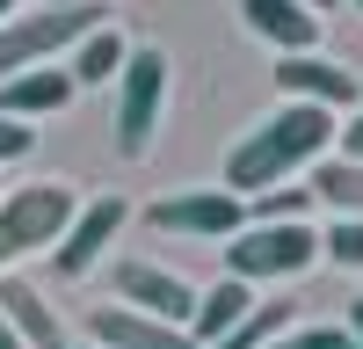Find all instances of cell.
<instances>
[{"instance_id":"obj_1","label":"cell","mask_w":363,"mask_h":349,"mask_svg":"<svg viewBox=\"0 0 363 349\" xmlns=\"http://www.w3.org/2000/svg\"><path fill=\"white\" fill-rule=\"evenodd\" d=\"M335 109H313V102H284L269 124H255L247 138L225 153V189L247 204V196H269L298 167H320V153L335 145Z\"/></svg>"},{"instance_id":"obj_2","label":"cell","mask_w":363,"mask_h":349,"mask_svg":"<svg viewBox=\"0 0 363 349\" xmlns=\"http://www.w3.org/2000/svg\"><path fill=\"white\" fill-rule=\"evenodd\" d=\"M80 218V189L73 182H22L0 189V270L29 248H58L66 226Z\"/></svg>"},{"instance_id":"obj_3","label":"cell","mask_w":363,"mask_h":349,"mask_svg":"<svg viewBox=\"0 0 363 349\" xmlns=\"http://www.w3.org/2000/svg\"><path fill=\"white\" fill-rule=\"evenodd\" d=\"M116 153L145 160L153 153V131H160V109H167V51L160 44H138L116 73Z\"/></svg>"},{"instance_id":"obj_4","label":"cell","mask_w":363,"mask_h":349,"mask_svg":"<svg viewBox=\"0 0 363 349\" xmlns=\"http://www.w3.org/2000/svg\"><path fill=\"white\" fill-rule=\"evenodd\" d=\"M320 255H327V248H320L313 218L240 226V233H233V248H225V277H240V284H262V277H298V270H313Z\"/></svg>"},{"instance_id":"obj_5","label":"cell","mask_w":363,"mask_h":349,"mask_svg":"<svg viewBox=\"0 0 363 349\" xmlns=\"http://www.w3.org/2000/svg\"><path fill=\"white\" fill-rule=\"evenodd\" d=\"M87 29H102V15L87 8V0H73V8H37V15L0 22V80H15V73H29V66H51V58L73 51Z\"/></svg>"},{"instance_id":"obj_6","label":"cell","mask_w":363,"mask_h":349,"mask_svg":"<svg viewBox=\"0 0 363 349\" xmlns=\"http://www.w3.org/2000/svg\"><path fill=\"white\" fill-rule=\"evenodd\" d=\"M145 218H153L160 233H189V240H233V233L247 226V204H240L233 189H174Z\"/></svg>"},{"instance_id":"obj_7","label":"cell","mask_w":363,"mask_h":349,"mask_svg":"<svg viewBox=\"0 0 363 349\" xmlns=\"http://www.w3.org/2000/svg\"><path fill=\"white\" fill-rule=\"evenodd\" d=\"M124 218H131V204H124V196H87V204H80V218L66 226V240L51 248L58 277H87V270L102 262V248L124 233Z\"/></svg>"},{"instance_id":"obj_8","label":"cell","mask_w":363,"mask_h":349,"mask_svg":"<svg viewBox=\"0 0 363 349\" xmlns=\"http://www.w3.org/2000/svg\"><path fill=\"white\" fill-rule=\"evenodd\" d=\"M116 291L145 320H167V328H189L196 320V291L182 277H167V270H153V262H116Z\"/></svg>"},{"instance_id":"obj_9","label":"cell","mask_w":363,"mask_h":349,"mask_svg":"<svg viewBox=\"0 0 363 349\" xmlns=\"http://www.w3.org/2000/svg\"><path fill=\"white\" fill-rule=\"evenodd\" d=\"M277 87L291 102H313V109H356L363 102V80L349 66H335V58H313V51H291L277 66Z\"/></svg>"},{"instance_id":"obj_10","label":"cell","mask_w":363,"mask_h":349,"mask_svg":"<svg viewBox=\"0 0 363 349\" xmlns=\"http://www.w3.org/2000/svg\"><path fill=\"white\" fill-rule=\"evenodd\" d=\"M240 22L291 58V51H313V44H320V22H327V15L313 8V0H240Z\"/></svg>"},{"instance_id":"obj_11","label":"cell","mask_w":363,"mask_h":349,"mask_svg":"<svg viewBox=\"0 0 363 349\" xmlns=\"http://www.w3.org/2000/svg\"><path fill=\"white\" fill-rule=\"evenodd\" d=\"M87 335H95V349H196L189 328L145 320V313H131V306H102L95 320H87Z\"/></svg>"},{"instance_id":"obj_12","label":"cell","mask_w":363,"mask_h":349,"mask_svg":"<svg viewBox=\"0 0 363 349\" xmlns=\"http://www.w3.org/2000/svg\"><path fill=\"white\" fill-rule=\"evenodd\" d=\"M73 73L66 66H29L15 80H0V116H15V124H29V116H51V109H66L73 102Z\"/></svg>"},{"instance_id":"obj_13","label":"cell","mask_w":363,"mask_h":349,"mask_svg":"<svg viewBox=\"0 0 363 349\" xmlns=\"http://www.w3.org/2000/svg\"><path fill=\"white\" fill-rule=\"evenodd\" d=\"M262 299H255V284H240V277H218V284H211L203 291V299H196V320H189V335H196V349H218L233 328H240V320H247Z\"/></svg>"},{"instance_id":"obj_14","label":"cell","mask_w":363,"mask_h":349,"mask_svg":"<svg viewBox=\"0 0 363 349\" xmlns=\"http://www.w3.org/2000/svg\"><path fill=\"white\" fill-rule=\"evenodd\" d=\"M0 313H8V328L22 335V349H66V328H58V313L44 306L37 284L8 277V284H0Z\"/></svg>"},{"instance_id":"obj_15","label":"cell","mask_w":363,"mask_h":349,"mask_svg":"<svg viewBox=\"0 0 363 349\" xmlns=\"http://www.w3.org/2000/svg\"><path fill=\"white\" fill-rule=\"evenodd\" d=\"M124 58H131L124 29H109V22H102V29H87V37L73 44V66H66V73H73L80 87H102V80H116V73H124Z\"/></svg>"},{"instance_id":"obj_16","label":"cell","mask_w":363,"mask_h":349,"mask_svg":"<svg viewBox=\"0 0 363 349\" xmlns=\"http://www.w3.org/2000/svg\"><path fill=\"white\" fill-rule=\"evenodd\" d=\"M313 196H327L349 218H363V160H320L313 167Z\"/></svg>"},{"instance_id":"obj_17","label":"cell","mask_w":363,"mask_h":349,"mask_svg":"<svg viewBox=\"0 0 363 349\" xmlns=\"http://www.w3.org/2000/svg\"><path fill=\"white\" fill-rule=\"evenodd\" d=\"M291 306H298V299H269V306H255V313L240 320V328H233L218 349H269V342L291 328Z\"/></svg>"},{"instance_id":"obj_18","label":"cell","mask_w":363,"mask_h":349,"mask_svg":"<svg viewBox=\"0 0 363 349\" xmlns=\"http://www.w3.org/2000/svg\"><path fill=\"white\" fill-rule=\"evenodd\" d=\"M313 211V189H269L255 196V226H284V218H306Z\"/></svg>"},{"instance_id":"obj_19","label":"cell","mask_w":363,"mask_h":349,"mask_svg":"<svg viewBox=\"0 0 363 349\" xmlns=\"http://www.w3.org/2000/svg\"><path fill=\"white\" fill-rule=\"evenodd\" d=\"M320 248L342 262V270H363V218H342V226H327L320 233Z\"/></svg>"},{"instance_id":"obj_20","label":"cell","mask_w":363,"mask_h":349,"mask_svg":"<svg viewBox=\"0 0 363 349\" xmlns=\"http://www.w3.org/2000/svg\"><path fill=\"white\" fill-rule=\"evenodd\" d=\"M269 349H356V342H349V328H284Z\"/></svg>"},{"instance_id":"obj_21","label":"cell","mask_w":363,"mask_h":349,"mask_svg":"<svg viewBox=\"0 0 363 349\" xmlns=\"http://www.w3.org/2000/svg\"><path fill=\"white\" fill-rule=\"evenodd\" d=\"M29 145H37V131L15 124V116H0V160H29Z\"/></svg>"},{"instance_id":"obj_22","label":"cell","mask_w":363,"mask_h":349,"mask_svg":"<svg viewBox=\"0 0 363 349\" xmlns=\"http://www.w3.org/2000/svg\"><path fill=\"white\" fill-rule=\"evenodd\" d=\"M335 145H342V160H363V102H356V116L335 131Z\"/></svg>"},{"instance_id":"obj_23","label":"cell","mask_w":363,"mask_h":349,"mask_svg":"<svg viewBox=\"0 0 363 349\" xmlns=\"http://www.w3.org/2000/svg\"><path fill=\"white\" fill-rule=\"evenodd\" d=\"M349 342L363 349V299H349Z\"/></svg>"},{"instance_id":"obj_24","label":"cell","mask_w":363,"mask_h":349,"mask_svg":"<svg viewBox=\"0 0 363 349\" xmlns=\"http://www.w3.org/2000/svg\"><path fill=\"white\" fill-rule=\"evenodd\" d=\"M0 349H22V335L8 328V313H0Z\"/></svg>"},{"instance_id":"obj_25","label":"cell","mask_w":363,"mask_h":349,"mask_svg":"<svg viewBox=\"0 0 363 349\" xmlns=\"http://www.w3.org/2000/svg\"><path fill=\"white\" fill-rule=\"evenodd\" d=\"M22 15V0H0V22H15Z\"/></svg>"},{"instance_id":"obj_26","label":"cell","mask_w":363,"mask_h":349,"mask_svg":"<svg viewBox=\"0 0 363 349\" xmlns=\"http://www.w3.org/2000/svg\"><path fill=\"white\" fill-rule=\"evenodd\" d=\"M313 8H320V15H327V8H335V0H313Z\"/></svg>"},{"instance_id":"obj_27","label":"cell","mask_w":363,"mask_h":349,"mask_svg":"<svg viewBox=\"0 0 363 349\" xmlns=\"http://www.w3.org/2000/svg\"><path fill=\"white\" fill-rule=\"evenodd\" d=\"M80 349H95V342H80Z\"/></svg>"},{"instance_id":"obj_28","label":"cell","mask_w":363,"mask_h":349,"mask_svg":"<svg viewBox=\"0 0 363 349\" xmlns=\"http://www.w3.org/2000/svg\"><path fill=\"white\" fill-rule=\"evenodd\" d=\"M356 8H363V0H356Z\"/></svg>"}]
</instances>
